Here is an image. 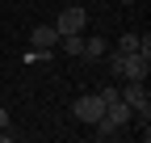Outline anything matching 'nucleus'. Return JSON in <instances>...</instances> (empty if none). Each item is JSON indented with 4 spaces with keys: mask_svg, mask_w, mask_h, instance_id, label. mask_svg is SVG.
<instances>
[{
    "mask_svg": "<svg viewBox=\"0 0 151 143\" xmlns=\"http://www.w3.org/2000/svg\"><path fill=\"white\" fill-rule=\"evenodd\" d=\"M126 105H130V110H134V118L139 122H147L151 118V97H147V80H126V88H122V93H118Z\"/></svg>",
    "mask_w": 151,
    "mask_h": 143,
    "instance_id": "1",
    "label": "nucleus"
},
{
    "mask_svg": "<svg viewBox=\"0 0 151 143\" xmlns=\"http://www.w3.org/2000/svg\"><path fill=\"white\" fill-rule=\"evenodd\" d=\"M118 63H122V80H147L151 72V55L143 51H118Z\"/></svg>",
    "mask_w": 151,
    "mask_h": 143,
    "instance_id": "2",
    "label": "nucleus"
},
{
    "mask_svg": "<svg viewBox=\"0 0 151 143\" xmlns=\"http://www.w3.org/2000/svg\"><path fill=\"white\" fill-rule=\"evenodd\" d=\"M71 114H76V122H88V126H92V122L105 114V97H101V93L76 97V101H71Z\"/></svg>",
    "mask_w": 151,
    "mask_h": 143,
    "instance_id": "3",
    "label": "nucleus"
},
{
    "mask_svg": "<svg viewBox=\"0 0 151 143\" xmlns=\"http://www.w3.org/2000/svg\"><path fill=\"white\" fill-rule=\"evenodd\" d=\"M84 25H88V13L80 4H67L59 17H55V30L59 34H84Z\"/></svg>",
    "mask_w": 151,
    "mask_h": 143,
    "instance_id": "4",
    "label": "nucleus"
},
{
    "mask_svg": "<svg viewBox=\"0 0 151 143\" xmlns=\"http://www.w3.org/2000/svg\"><path fill=\"white\" fill-rule=\"evenodd\" d=\"M29 46H34V55L50 59V51L59 46V30H55V25H38V30L29 34Z\"/></svg>",
    "mask_w": 151,
    "mask_h": 143,
    "instance_id": "5",
    "label": "nucleus"
},
{
    "mask_svg": "<svg viewBox=\"0 0 151 143\" xmlns=\"http://www.w3.org/2000/svg\"><path fill=\"white\" fill-rule=\"evenodd\" d=\"M105 118L113 122V126H126V122L134 118V110H130L122 97H109V101H105Z\"/></svg>",
    "mask_w": 151,
    "mask_h": 143,
    "instance_id": "6",
    "label": "nucleus"
},
{
    "mask_svg": "<svg viewBox=\"0 0 151 143\" xmlns=\"http://www.w3.org/2000/svg\"><path fill=\"white\" fill-rule=\"evenodd\" d=\"M59 51H67V55H84V34H59Z\"/></svg>",
    "mask_w": 151,
    "mask_h": 143,
    "instance_id": "7",
    "label": "nucleus"
},
{
    "mask_svg": "<svg viewBox=\"0 0 151 143\" xmlns=\"http://www.w3.org/2000/svg\"><path fill=\"white\" fill-rule=\"evenodd\" d=\"M92 126H97V131H92V139H101V143H105V139H118V135H122V126H113V122H109L105 114H101L97 122H92Z\"/></svg>",
    "mask_w": 151,
    "mask_h": 143,
    "instance_id": "8",
    "label": "nucleus"
},
{
    "mask_svg": "<svg viewBox=\"0 0 151 143\" xmlns=\"http://www.w3.org/2000/svg\"><path fill=\"white\" fill-rule=\"evenodd\" d=\"M105 55V38H84V59H101Z\"/></svg>",
    "mask_w": 151,
    "mask_h": 143,
    "instance_id": "9",
    "label": "nucleus"
},
{
    "mask_svg": "<svg viewBox=\"0 0 151 143\" xmlns=\"http://www.w3.org/2000/svg\"><path fill=\"white\" fill-rule=\"evenodd\" d=\"M118 51H139V34H122V38H118Z\"/></svg>",
    "mask_w": 151,
    "mask_h": 143,
    "instance_id": "10",
    "label": "nucleus"
},
{
    "mask_svg": "<svg viewBox=\"0 0 151 143\" xmlns=\"http://www.w3.org/2000/svg\"><path fill=\"white\" fill-rule=\"evenodd\" d=\"M139 51H143V55H151V34H147V30L139 34Z\"/></svg>",
    "mask_w": 151,
    "mask_h": 143,
    "instance_id": "11",
    "label": "nucleus"
},
{
    "mask_svg": "<svg viewBox=\"0 0 151 143\" xmlns=\"http://www.w3.org/2000/svg\"><path fill=\"white\" fill-rule=\"evenodd\" d=\"M0 126H13V118H9V110L0 105Z\"/></svg>",
    "mask_w": 151,
    "mask_h": 143,
    "instance_id": "12",
    "label": "nucleus"
},
{
    "mask_svg": "<svg viewBox=\"0 0 151 143\" xmlns=\"http://www.w3.org/2000/svg\"><path fill=\"white\" fill-rule=\"evenodd\" d=\"M122 4H134V0H122Z\"/></svg>",
    "mask_w": 151,
    "mask_h": 143,
    "instance_id": "13",
    "label": "nucleus"
}]
</instances>
